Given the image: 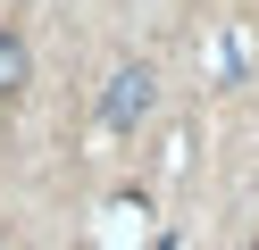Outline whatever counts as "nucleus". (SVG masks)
<instances>
[{
  "mask_svg": "<svg viewBox=\"0 0 259 250\" xmlns=\"http://www.w3.org/2000/svg\"><path fill=\"white\" fill-rule=\"evenodd\" d=\"M151 100H159V75H151V67H117V75L101 83V125H142Z\"/></svg>",
  "mask_w": 259,
  "mask_h": 250,
  "instance_id": "1",
  "label": "nucleus"
},
{
  "mask_svg": "<svg viewBox=\"0 0 259 250\" xmlns=\"http://www.w3.org/2000/svg\"><path fill=\"white\" fill-rule=\"evenodd\" d=\"M25 75H34V50H25V33L0 25V100H17V92H25Z\"/></svg>",
  "mask_w": 259,
  "mask_h": 250,
  "instance_id": "2",
  "label": "nucleus"
}]
</instances>
